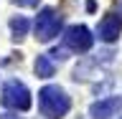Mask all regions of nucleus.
Masks as SVG:
<instances>
[{"label":"nucleus","instance_id":"f257e3e1","mask_svg":"<svg viewBox=\"0 0 122 119\" xmlns=\"http://www.w3.org/2000/svg\"><path fill=\"white\" fill-rule=\"evenodd\" d=\"M71 109V99L66 96V91L61 86H43L38 91V112L43 119H64Z\"/></svg>","mask_w":122,"mask_h":119},{"label":"nucleus","instance_id":"f03ea898","mask_svg":"<svg viewBox=\"0 0 122 119\" xmlns=\"http://www.w3.org/2000/svg\"><path fill=\"white\" fill-rule=\"evenodd\" d=\"M0 101L13 109V112H28L30 109V91L28 86L18 79H10V81L3 84V91H0Z\"/></svg>","mask_w":122,"mask_h":119},{"label":"nucleus","instance_id":"7ed1b4c3","mask_svg":"<svg viewBox=\"0 0 122 119\" xmlns=\"http://www.w3.org/2000/svg\"><path fill=\"white\" fill-rule=\"evenodd\" d=\"M61 25H64V18H61L53 8H43L41 13H38L36 23H33V28H36V38L41 43H48L51 38L59 36Z\"/></svg>","mask_w":122,"mask_h":119},{"label":"nucleus","instance_id":"20e7f679","mask_svg":"<svg viewBox=\"0 0 122 119\" xmlns=\"http://www.w3.org/2000/svg\"><path fill=\"white\" fill-rule=\"evenodd\" d=\"M94 43V36L86 25H69L64 30V46L74 53H86Z\"/></svg>","mask_w":122,"mask_h":119},{"label":"nucleus","instance_id":"39448f33","mask_svg":"<svg viewBox=\"0 0 122 119\" xmlns=\"http://www.w3.org/2000/svg\"><path fill=\"white\" fill-rule=\"evenodd\" d=\"M120 106H122V99L120 96L99 99V101H94V104L89 106V117L92 119H112V117H117Z\"/></svg>","mask_w":122,"mask_h":119},{"label":"nucleus","instance_id":"423d86ee","mask_svg":"<svg viewBox=\"0 0 122 119\" xmlns=\"http://www.w3.org/2000/svg\"><path fill=\"white\" fill-rule=\"evenodd\" d=\"M99 38L104 41V43H114L122 33V20L117 15H104L102 20H99V28H97Z\"/></svg>","mask_w":122,"mask_h":119},{"label":"nucleus","instance_id":"0eeeda50","mask_svg":"<svg viewBox=\"0 0 122 119\" xmlns=\"http://www.w3.org/2000/svg\"><path fill=\"white\" fill-rule=\"evenodd\" d=\"M33 71H36L38 79H51L56 74V68L51 63V56H43V53H38L36 56V63H33Z\"/></svg>","mask_w":122,"mask_h":119},{"label":"nucleus","instance_id":"6e6552de","mask_svg":"<svg viewBox=\"0 0 122 119\" xmlns=\"http://www.w3.org/2000/svg\"><path fill=\"white\" fill-rule=\"evenodd\" d=\"M10 30H13V38H15V41H20L23 36H28L30 20H28V18H23V15H15V18H10Z\"/></svg>","mask_w":122,"mask_h":119},{"label":"nucleus","instance_id":"1a4fd4ad","mask_svg":"<svg viewBox=\"0 0 122 119\" xmlns=\"http://www.w3.org/2000/svg\"><path fill=\"white\" fill-rule=\"evenodd\" d=\"M48 56H51V58H56V61H66V58H69V48H66V46H61V48H53Z\"/></svg>","mask_w":122,"mask_h":119},{"label":"nucleus","instance_id":"9d476101","mask_svg":"<svg viewBox=\"0 0 122 119\" xmlns=\"http://www.w3.org/2000/svg\"><path fill=\"white\" fill-rule=\"evenodd\" d=\"M13 5H18V8H36L38 0H13Z\"/></svg>","mask_w":122,"mask_h":119},{"label":"nucleus","instance_id":"9b49d317","mask_svg":"<svg viewBox=\"0 0 122 119\" xmlns=\"http://www.w3.org/2000/svg\"><path fill=\"white\" fill-rule=\"evenodd\" d=\"M0 119H23V117H18V114H3Z\"/></svg>","mask_w":122,"mask_h":119},{"label":"nucleus","instance_id":"f8f14e48","mask_svg":"<svg viewBox=\"0 0 122 119\" xmlns=\"http://www.w3.org/2000/svg\"><path fill=\"white\" fill-rule=\"evenodd\" d=\"M117 10H120V15H122V0H117Z\"/></svg>","mask_w":122,"mask_h":119},{"label":"nucleus","instance_id":"ddd939ff","mask_svg":"<svg viewBox=\"0 0 122 119\" xmlns=\"http://www.w3.org/2000/svg\"><path fill=\"white\" fill-rule=\"evenodd\" d=\"M120 119H122V117H120Z\"/></svg>","mask_w":122,"mask_h":119}]
</instances>
